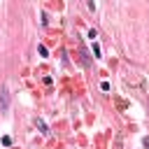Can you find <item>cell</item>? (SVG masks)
<instances>
[{
  "instance_id": "obj_1",
  "label": "cell",
  "mask_w": 149,
  "mask_h": 149,
  "mask_svg": "<svg viewBox=\"0 0 149 149\" xmlns=\"http://www.w3.org/2000/svg\"><path fill=\"white\" fill-rule=\"evenodd\" d=\"M7 107H9V91H7V86H5V88H2V93H0V109L5 112Z\"/></svg>"
},
{
  "instance_id": "obj_2",
  "label": "cell",
  "mask_w": 149,
  "mask_h": 149,
  "mask_svg": "<svg viewBox=\"0 0 149 149\" xmlns=\"http://www.w3.org/2000/svg\"><path fill=\"white\" fill-rule=\"evenodd\" d=\"M35 126L40 128V133H42V135H49V128H47V123H44L42 119H35Z\"/></svg>"
}]
</instances>
